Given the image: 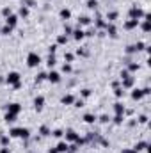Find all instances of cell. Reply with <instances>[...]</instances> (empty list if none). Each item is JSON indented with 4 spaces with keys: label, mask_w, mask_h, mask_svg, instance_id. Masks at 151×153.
Wrapping results in <instances>:
<instances>
[{
    "label": "cell",
    "mask_w": 151,
    "mask_h": 153,
    "mask_svg": "<svg viewBox=\"0 0 151 153\" xmlns=\"http://www.w3.org/2000/svg\"><path fill=\"white\" fill-rule=\"evenodd\" d=\"M9 137H14V139H29V137H30V130H29V128H23V126L11 128Z\"/></svg>",
    "instance_id": "obj_1"
},
{
    "label": "cell",
    "mask_w": 151,
    "mask_h": 153,
    "mask_svg": "<svg viewBox=\"0 0 151 153\" xmlns=\"http://www.w3.org/2000/svg\"><path fill=\"white\" fill-rule=\"evenodd\" d=\"M41 62H43V59H41V55H39V54L30 52V54L27 55V66H29V68H37Z\"/></svg>",
    "instance_id": "obj_2"
},
{
    "label": "cell",
    "mask_w": 151,
    "mask_h": 153,
    "mask_svg": "<svg viewBox=\"0 0 151 153\" xmlns=\"http://www.w3.org/2000/svg\"><path fill=\"white\" fill-rule=\"evenodd\" d=\"M64 137H66L64 141H66L68 144H69V142H75V144H82V142H84V141L80 139V135H78L75 130H68V132L64 134Z\"/></svg>",
    "instance_id": "obj_3"
},
{
    "label": "cell",
    "mask_w": 151,
    "mask_h": 153,
    "mask_svg": "<svg viewBox=\"0 0 151 153\" xmlns=\"http://www.w3.org/2000/svg\"><path fill=\"white\" fill-rule=\"evenodd\" d=\"M6 82H7L9 85H14V84L21 82V75H20L18 71H9L7 77H6Z\"/></svg>",
    "instance_id": "obj_4"
},
{
    "label": "cell",
    "mask_w": 151,
    "mask_h": 153,
    "mask_svg": "<svg viewBox=\"0 0 151 153\" xmlns=\"http://www.w3.org/2000/svg\"><path fill=\"white\" fill-rule=\"evenodd\" d=\"M144 11L140 9V7H137V6H133L132 9H130V20H140V18H144Z\"/></svg>",
    "instance_id": "obj_5"
},
{
    "label": "cell",
    "mask_w": 151,
    "mask_h": 153,
    "mask_svg": "<svg viewBox=\"0 0 151 153\" xmlns=\"http://www.w3.org/2000/svg\"><path fill=\"white\" fill-rule=\"evenodd\" d=\"M46 80L52 82V84H59L61 82V73L59 71H50V73H46Z\"/></svg>",
    "instance_id": "obj_6"
},
{
    "label": "cell",
    "mask_w": 151,
    "mask_h": 153,
    "mask_svg": "<svg viewBox=\"0 0 151 153\" xmlns=\"http://www.w3.org/2000/svg\"><path fill=\"white\" fill-rule=\"evenodd\" d=\"M43 107H44V96H41V94H39V96H36V98H34V109L39 112Z\"/></svg>",
    "instance_id": "obj_7"
},
{
    "label": "cell",
    "mask_w": 151,
    "mask_h": 153,
    "mask_svg": "<svg viewBox=\"0 0 151 153\" xmlns=\"http://www.w3.org/2000/svg\"><path fill=\"white\" fill-rule=\"evenodd\" d=\"M139 23H140V20H128V22H125L123 29H125V30H133V29L139 27Z\"/></svg>",
    "instance_id": "obj_8"
},
{
    "label": "cell",
    "mask_w": 151,
    "mask_h": 153,
    "mask_svg": "<svg viewBox=\"0 0 151 153\" xmlns=\"http://www.w3.org/2000/svg\"><path fill=\"white\" fill-rule=\"evenodd\" d=\"M7 112L18 116V114L21 112V105H20V103H9V105H7Z\"/></svg>",
    "instance_id": "obj_9"
},
{
    "label": "cell",
    "mask_w": 151,
    "mask_h": 153,
    "mask_svg": "<svg viewBox=\"0 0 151 153\" xmlns=\"http://www.w3.org/2000/svg\"><path fill=\"white\" fill-rule=\"evenodd\" d=\"M6 25H7V27H13V29H14V27L18 25V16H16V14H9V16L6 18Z\"/></svg>",
    "instance_id": "obj_10"
},
{
    "label": "cell",
    "mask_w": 151,
    "mask_h": 153,
    "mask_svg": "<svg viewBox=\"0 0 151 153\" xmlns=\"http://www.w3.org/2000/svg\"><path fill=\"white\" fill-rule=\"evenodd\" d=\"M68 148H69V144H68L66 141H59L57 146H55V149H57L59 153H68Z\"/></svg>",
    "instance_id": "obj_11"
},
{
    "label": "cell",
    "mask_w": 151,
    "mask_h": 153,
    "mask_svg": "<svg viewBox=\"0 0 151 153\" xmlns=\"http://www.w3.org/2000/svg\"><path fill=\"white\" fill-rule=\"evenodd\" d=\"M121 87H123V89H130V87H133V77H126V78H123V80H121Z\"/></svg>",
    "instance_id": "obj_12"
},
{
    "label": "cell",
    "mask_w": 151,
    "mask_h": 153,
    "mask_svg": "<svg viewBox=\"0 0 151 153\" xmlns=\"http://www.w3.org/2000/svg\"><path fill=\"white\" fill-rule=\"evenodd\" d=\"M61 101H62V105H73L75 103V96L73 94H64Z\"/></svg>",
    "instance_id": "obj_13"
},
{
    "label": "cell",
    "mask_w": 151,
    "mask_h": 153,
    "mask_svg": "<svg viewBox=\"0 0 151 153\" xmlns=\"http://www.w3.org/2000/svg\"><path fill=\"white\" fill-rule=\"evenodd\" d=\"M71 34H73V37H75L77 41H82V39L85 37V32H84L82 29H75V30H73Z\"/></svg>",
    "instance_id": "obj_14"
},
{
    "label": "cell",
    "mask_w": 151,
    "mask_h": 153,
    "mask_svg": "<svg viewBox=\"0 0 151 153\" xmlns=\"http://www.w3.org/2000/svg\"><path fill=\"white\" fill-rule=\"evenodd\" d=\"M114 112L116 114H125L126 112V109H125V105L121 103V101H116V103H114Z\"/></svg>",
    "instance_id": "obj_15"
},
{
    "label": "cell",
    "mask_w": 151,
    "mask_h": 153,
    "mask_svg": "<svg viewBox=\"0 0 151 153\" xmlns=\"http://www.w3.org/2000/svg\"><path fill=\"white\" fill-rule=\"evenodd\" d=\"M142 98H144L142 89H133L132 91V100H142Z\"/></svg>",
    "instance_id": "obj_16"
},
{
    "label": "cell",
    "mask_w": 151,
    "mask_h": 153,
    "mask_svg": "<svg viewBox=\"0 0 151 153\" xmlns=\"http://www.w3.org/2000/svg\"><path fill=\"white\" fill-rule=\"evenodd\" d=\"M96 119H98V118H96L94 114H91V112H87V114H84V121H85L87 125H92V123H94Z\"/></svg>",
    "instance_id": "obj_17"
},
{
    "label": "cell",
    "mask_w": 151,
    "mask_h": 153,
    "mask_svg": "<svg viewBox=\"0 0 151 153\" xmlns=\"http://www.w3.org/2000/svg\"><path fill=\"white\" fill-rule=\"evenodd\" d=\"M59 16H61V20H69L71 18V11L69 9H61V13H59Z\"/></svg>",
    "instance_id": "obj_18"
},
{
    "label": "cell",
    "mask_w": 151,
    "mask_h": 153,
    "mask_svg": "<svg viewBox=\"0 0 151 153\" xmlns=\"http://www.w3.org/2000/svg\"><path fill=\"white\" fill-rule=\"evenodd\" d=\"M146 148H147V142H146V141H140V142H137V144L133 146L135 151H144Z\"/></svg>",
    "instance_id": "obj_19"
},
{
    "label": "cell",
    "mask_w": 151,
    "mask_h": 153,
    "mask_svg": "<svg viewBox=\"0 0 151 153\" xmlns=\"http://www.w3.org/2000/svg\"><path fill=\"white\" fill-rule=\"evenodd\" d=\"M116 20H117V13H116V11H112V13H109V14H107V23H109V22H110V23H114Z\"/></svg>",
    "instance_id": "obj_20"
},
{
    "label": "cell",
    "mask_w": 151,
    "mask_h": 153,
    "mask_svg": "<svg viewBox=\"0 0 151 153\" xmlns=\"http://www.w3.org/2000/svg\"><path fill=\"white\" fill-rule=\"evenodd\" d=\"M105 29H107L109 36H112V37H114V36H116V32H117V30H116V27H114L112 23H107V27H105Z\"/></svg>",
    "instance_id": "obj_21"
},
{
    "label": "cell",
    "mask_w": 151,
    "mask_h": 153,
    "mask_svg": "<svg viewBox=\"0 0 151 153\" xmlns=\"http://www.w3.org/2000/svg\"><path fill=\"white\" fill-rule=\"evenodd\" d=\"M9 141H11V137H9V135H2V137H0V144H2V148L9 146Z\"/></svg>",
    "instance_id": "obj_22"
},
{
    "label": "cell",
    "mask_w": 151,
    "mask_h": 153,
    "mask_svg": "<svg viewBox=\"0 0 151 153\" xmlns=\"http://www.w3.org/2000/svg\"><path fill=\"white\" fill-rule=\"evenodd\" d=\"M91 23V18L89 16H80L78 18V25H89Z\"/></svg>",
    "instance_id": "obj_23"
},
{
    "label": "cell",
    "mask_w": 151,
    "mask_h": 153,
    "mask_svg": "<svg viewBox=\"0 0 151 153\" xmlns=\"http://www.w3.org/2000/svg\"><path fill=\"white\" fill-rule=\"evenodd\" d=\"M142 30L144 32H149L151 30V20H144L142 22Z\"/></svg>",
    "instance_id": "obj_24"
},
{
    "label": "cell",
    "mask_w": 151,
    "mask_h": 153,
    "mask_svg": "<svg viewBox=\"0 0 151 153\" xmlns=\"http://www.w3.org/2000/svg\"><path fill=\"white\" fill-rule=\"evenodd\" d=\"M66 43H68V36H66V34L57 36V45H66Z\"/></svg>",
    "instance_id": "obj_25"
},
{
    "label": "cell",
    "mask_w": 151,
    "mask_h": 153,
    "mask_svg": "<svg viewBox=\"0 0 151 153\" xmlns=\"http://www.w3.org/2000/svg\"><path fill=\"white\" fill-rule=\"evenodd\" d=\"M55 55H52V54H50V57H48V61H46V64H48V68H54L55 66Z\"/></svg>",
    "instance_id": "obj_26"
},
{
    "label": "cell",
    "mask_w": 151,
    "mask_h": 153,
    "mask_svg": "<svg viewBox=\"0 0 151 153\" xmlns=\"http://www.w3.org/2000/svg\"><path fill=\"white\" fill-rule=\"evenodd\" d=\"M20 16H21V18H27V16H29V7H27V6H21V7H20Z\"/></svg>",
    "instance_id": "obj_27"
},
{
    "label": "cell",
    "mask_w": 151,
    "mask_h": 153,
    "mask_svg": "<svg viewBox=\"0 0 151 153\" xmlns=\"http://www.w3.org/2000/svg\"><path fill=\"white\" fill-rule=\"evenodd\" d=\"M4 119H6V123H13V121L16 119V116H14V114H11V112H6Z\"/></svg>",
    "instance_id": "obj_28"
},
{
    "label": "cell",
    "mask_w": 151,
    "mask_h": 153,
    "mask_svg": "<svg viewBox=\"0 0 151 153\" xmlns=\"http://www.w3.org/2000/svg\"><path fill=\"white\" fill-rule=\"evenodd\" d=\"M123 121H125V114H116V116H114V123H116V125H121Z\"/></svg>",
    "instance_id": "obj_29"
},
{
    "label": "cell",
    "mask_w": 151,
    "mask_h": 153,
    "mask_svg": "<svg viewBox=\"0 0 151 153\" xmlns=\"http://www.w3.org/2000/svg\"><path fill=\"white\" fill-rule=\"evenodd\" d=\"M39 134H41V135H50V134H52V132H50V128H48L46 125H43V126L39 128Z\"/></svg>",
    "instance_id": "obj_30"
},
{
    "label": "cell",
    "mask_w": 151,
    "mask_h": 153,
    "mask_svg": "<svg viewBox=\"0 0 151 153\" xmlns=\"http://www.w3.org/2000/svg\"><path fill=\"white\" fill-rule=\"evenodd\" d=\"M91 93H92V91H91L89 87H85V89H82V91H80V96H82V98H89V96H91Z\"/></svg>",
    "instance_id": "obj_31"
},
{
    "label": "cell",
    "mask_w": 151,
    "mask_h": 153,
    "mask_svg": "<svg viewBox=\"0 0 151 153\" xmlns=\"http://www.w3.org/2000/svg\"><path fill=\"white\" fill-rule=\"evenodd\" d=\"M50 135H54V137H57V139H61V137L64 135V132H62L61 128H57V130H54V132H52V134H50Z\"/></svg>",
    "instance_id": "obj_32"
},
{
    "label": "cell",
    "mask_w": 151,
    "mask_h": 153,
    "mask_svg": "<svg viewBox=\"0 0 151 153\" xmlns=\"http://www.w3.org/2000/svg\"><path fill=\"white\" fill-rule=\"evenodd\" d=\"M137 70H139V64H137V62H132V64L128 66V71H130V73H135Z\"/></svg>",
    "instance_id": "obj_33"
},
{
    "label": "cell",
    "mask_w": 151,
    "mask_h": 153,
    "mask_svg": "<svg viewBox=\"0 0 151 153\" xmlns=\"http://www.w3.org/2000/svg\"><path fill=\"white\" fill-rule=\"evenodd\" d=\"M114 94H116L117 98H121V96L125 94V89H123V87H116V89H114Z\"/></svg>",
    "instance_id": "obj_34"
},
{
    "label": "cell",
    "mask_w": 151,
    "mask_h": 153,
    "mask_svg": "<svg viewBox=\"0 0 151 153\" xmlns=\"http://www.w3.org/2000/svg\"><path fill=\"white\" fill-rule=\"evenodd\" d=\"M11 32H13V27H7V25H6V27L2 29V34H4V36H9Z\"/></svg>",
    "instance_id": "obj_35"
},
{
    "label": "cell",
    "mask_w": 151,
    "mask_h": 153,
    "mask_svg": "<svg viewBox=\"0 0 151 153\" xmlns=\"http://www.w3.org/2000/svg\"><path fill=\"white\" fill-rule=\"evenodd\" d=\"M71 70H73V68H71V64H69V62H66V64L62 66V71H64V73H71Z\"/></svg>",
    "instance_id": "obj_36"
},
{
    "label": "cell",
    "mask_w": 151,
    "mask_h": 153,
    "mask_svg": "<svg viewBox=\"0 0 151 153\" xmlns=\"http://www.w3.org/2000/svg\"><path fill=\"white\" fill-rule=\"evenodd\" d=\"M96 6H98L96 0H87V7H89V9H94Z\"/></svg>",
    "instance_id": "obj_37"
},
{
    "label": "cell",
    "mask_w": 151,
    "mask_h": 153,
    "mask_svg": "<svg viewBox=\"0 0 151 153\" xmlns=\"http://www.w3.org/2000/svg\"><path fill=\"white\" fill-rule=\"evenodd\" d=\"M2 14H4L6 18H7L9 14H13V11H11V7H4V9H2Z\"/></svg>",
    "instance_id": "obj_38"
},
{
    "label": "cell",
    "mask_w": 151,
    "mask_h": 153,
    "mask_svg": "<svg viewBox=\"0 0 151 153\" xmlns=\"http://www.w3.org/2000/svg\"><path fill=\"white\" fill-rule=\"evenodd\" d=\"M43 80H46V73H39L36 77V82H43Z\"/></svg>",
    "instance_id": "obj_39"
},
{
    "label": "cell",
    "mask_w": 151,
    "mask_h": 153,
    "mask_svg": "<svg viewBox=\"0 0 151 153\" xmlns=\"http://www.w3.org/2000/svg\"><path fill=\"white\" fill-rule=\"evenodd\" d=\"M126 77H130V71H128V70H123V71H121V75H119V78L123 80V78H126Z\"/></svg>",
    "instance_id": "obj_40"
},
{
    "label": "cell",
    "mask_w": 151,
    "mask_h": 153,
    "mask_svg": "<svg viewBox=\"0 0 151 153\" xmlns=\"http://www.w3.org/2000/svg\"><path fill=\"white\" fill-rule=\"evenodd\" d=\"M73 105H75V107H78V109H80V107H84V100H82V98H80V100H75V103H73Z\"/></svg>",
    "instance_id": "obj_41"
},
{
    "label": "cell",
    "mask_w": 151,
    "mask_h": 153,
    "mask_svg": "<svg viewBox=\"0 0 151 153\" xmlns=\"http://www.w3.org/2000/svg\"><path fill=\"white\" fill-rule=\"evenodd\" d=\"M110 119H109V116L107 114H103V116H99V123H109Z\"/></svg>",
    "instance_id": "obj_42"
},
{
    "label": "cell",
    "mask_w": 151,
    "mask_h": 153,
    "mask_svg": "<svg viewBox=\"0 0 151 153\" xmlns=\"http://www.w3.org/2000/svg\"><path fill=\"white\" fill-rule=\"evenodd\" d=\"M64 61H66V62H71V61H73V54H66V55H64Z\"/></svg>",
    "instance_id": "obj_43"
},
{
    "label": "cell",
    "mask_w": 151,
    "mask_h": 153,
    "mask_svg": "<svg viewBox=\"0 0 151 153\" xmlns=\"http://www.w3.org/2000/svg\"><path fill=\"white\" fill-rule=\"evenodd\" d=\"M139 123H147V116H146V114L139 116Z\"/></svg>",
    "instance_id": "obj_44"
},
{
    "label": "cell",
    "mask_w": 151,
    "mask_h": 153,
    "mask_svg": "<svg viewBox=\"0 0 151 153\" xmlns=\"http://www.w3.org/2000/svg\"><path fill=\"white\" fill-rule=\"evenodd\" d=\"M96 25H98L99 29H103V27H107V23H105V22H102V20H98V22H96Z\"/></svg>",
    "instance_id": "obj_45"
},
{
    "label": "cell",
    "mask_w": 151,
    "mask_h": 153,
    "mask_svg": "<svg viewBox=\"0 0 151 153\" xmlns=\"http://www.w3.org/2000/svg\"><path fill=\"white\" fill-rule=\"evenodd\" d=\"M55 50H57V45H52V46H50V54L54 55V54H55Z\"/></svg>",
    "instance_id": "obj_46"
},
{
    "label": "cell",
    "mask_w": 151,
    "mask_h": 153,
    "mask_svg": "<svg viewBox=\"0 0 151 153\" xmlns=\"http://www.w3.org/2000/svg\"><path fill=\"white\" fill-rule=\"evenodd\" d=\"M142 93H144V96H147V94L151 93V89H149V87H144V89H142Z\"/></svg>",
    "instance_id": "obj_47"
},
{
    "label": "cell",
    "mask_w": 151,
    "mask_h": 153,
    "mask_svg": "<svg viewBox=\"0 0 151 153\" xmlns=\"http://www.w3.org/2000/svg\"><path fill=\"white\" fill-rule=\"evenodd\" d=\"M0 153H11V151H9V148L6 146V148H2V149H0Z\"/></svg>",
    "instance_id": "obj_48"
},
{
    "label": "cell",
    "mask_w": 151,
    "mask_h": 153,
    "mask_svg": "<svg viewBox=\"0 0 151 153\" xmlns=\"http://www.w3.org/2000/svg\"><path fill=\"white\" fill-rule=\"evenodd\" d=\"M48 153H59V151H57L55 148H52V149H50V151H48Z\"/></svg>",
    "instance_id": "obj_49"
},
{
    "label": "cell",
    "mask_w": 151,
    "mask_h": 153,
    "mask_svg": "<svg viewBox=\"0 0 151 153\" xmlns=\"http://www.w3.org/2000/svg\"><path fill=\"white\" fill-rule=\"evenodd\" d=\"M0 137H2V132H0Z\"/></svg>",
    "instance_id": "obj_50"
}]
</instances>
